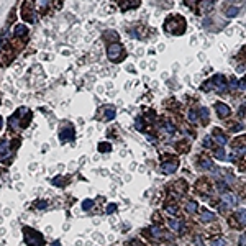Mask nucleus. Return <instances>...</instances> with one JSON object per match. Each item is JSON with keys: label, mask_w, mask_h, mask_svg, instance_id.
Wrapping results in <instances>:
<instances>
[{"label": "nucleus", "mask_w": 246, "mask_h": 246, "mask_svg": "<svg viewBox=\"0 0 246 246\" xmlns=\"http://www.w3.org/2000/svg\"><path fill=\"white\" fill-rule=\"evenodd\" d=\"M186 26H187V23L184 20V17H181V15H172L164 21V30H166V33H171V35H176V36L182 35L186 31Z\"/></svg>", "instance_id": "f257e3e1"}, {"label": "nucleus", "mask_w": 246, "mask_h": 246, "mask_svg": "<svg viewBox=\"0 0 246 246\" xmlns=\"http://www.w3.org/2000/svg\"><path fill=\"white\" fill-rule=\"evenodd\" d=\"M207 86H202V90H210V89H215V90H220L223 92L226 89V80L221 74H215L213 77H212V80H209V82H205Z\"/></svg>", "instance_id": "f03ea898"}, {"label": "nucleus", "mask_w": 246, "mask_h": 246, "mask_svg": "<svg viewBox=\"0 0 246 246\" xmlns=\"http://www.w3.org/2000/svg\"><path fill=\"white\" fill-rule=\"evenodd\" d=\"M107 56H108L110 61L120 63V61H123V58H125V49H123V46L120 43H112V44H108V48H107Z\"/></svg>", "instance_id": "7ed1b4c3"}, {"label": "nucleus", "mask_w": 246, "mask_h": 246, "mask_svg": "<svg viewBox=\"0 0 246 246\" xmlns=\"http://www.w3.org/2000/svg\"><path fill=\"white\" fill-rule=\"evenodd\" d=\"M23 236H25V241L30 246H43V236L36 233L35 230L28 228V226L23 228Z\"/></svg>", "instance_id": "20e7f679"}, {"label": "nucleus", "mask_w": 246, "mask_h": 246, "mask_svg": "<svg viewBox=\"0 0 246 246\" xmlns=\"http://www.w3.org/2000/svg\"><path fill=\"white\" fill-rule=\"evenodd\" d=\"M74 138H75V131H74V128L71 125H67L66 128L61 130V133H59L61 143H67V141H72Z\"/></svg>", "instance_id": "39448f33"}, {"label": "nucleus", "mask_w": 246, "mask_h": 246, "mask_svg": "<svg viewBox=\"0 0 246 246\" xmlns=\"http://www.w3.org/2000/svg\"><path fill=\"white\" fill-rule=\"evenodd\" d=\"M12 154V146H10V141H2L0 143V163H3V161H7L10 158Z\"/></svg>", "instance_id": "423d86ee"}, {"label": "nucleus", "mask_w": 246, "mask_h": 246, "mask_svg": "<svg viewBox=\"0 0 246 246\" xmlns=\"http://www.w3.org/2000/svg\"><path fill=\"white\" fill-rule=\"evenodd\" d=\"M215 108H217V113H218V117L220 118H226L231 113V110H230V107L228 105H225V103H221V102H218V103H215Z\"/></svg>", "instance_id": "0eeeda50"}, {"label": "nucleus", "mask_w": 246, "mask_h": 246, "mask_svg": "<svg viewBox=\"0 0 246 246\" xmlns=\"http://www.w3.org/2000/svg\"><path fill=\"white\" fill-rule=\"evenodd\" d=\"M21 17L25 18V20H28V21H33V20H35L33 10H31L30 7H26V5H23V7H21Z\"/></svg>", "instance_id": "6e6552de"}, {"label": "nucleus", "mask_w": 246, "mask_h": 246, "mask_svg": "<svg viewBox=\"0 0 246 246\" xmlns=\"http://www.w3.org/2000/svg\"><path fill=\"white\" fill-rule=\"evenodd\" d=\"M13 31H15V36H17V38H23V36H26V35H28V28H26L25 25H23V23L17 25Z\"/></svg>", "instance_id": "1a4fd4ad"}, {"label": "nucleus", "mask_w": 246, "mask_h": 246, "mask_svg": "<svg viewBox=\"0 0 246 246\" xmlns=\"http://www.w3.org/2000/svg\"><path fill=\"white\" fill-rule=\"evenodd\" d=\"M221 200H223L226 205H230V207L236 205V197L233 195V194H223V195H221Z\"/></svg>", "instance_id": "9d476101"}, {"label": "nucleus", "mask_w": 246, "mask_h": 246, "mask_svg": "<svg viewBox=\"0 0 246 246\" xmlns=\"http://www.w3.org/2000/svg\"><path fill=\"white\" fill-rule=\"evenodd\" d=\"M163 172H166V174H172L174 171L177 169V163L176 161H172V163H167V164H163Z\"/></svg>", "instance_id": "9b49d317"}, {"label": "nucleus", "mask_w": 246, "mask_h": 246, "mask_svg": "<svg viewBox=\"0 0 246 246\" xmlns=\"http://www.w3.org/2000/svg\"><path fill=\"white\" fill-rule=\"evenodd\" d=\"M213 135H215V140H217V143H220V144H226V136L221 133V131H218V130H215L213 131Z\"/></svg>", "instance_id": "f8f14e48"}, {"label": "nucleus", "mask_w": 246, "mask_h": 246, "mask_svg": "<svg viewBox=\"0 0 246 246\" xmlns=\"http://www.w3.org/2000/svg\"><path fill=\"white\" fill-rule=\"evenodd\" d=\"M240 13V7H230V8H226V17L228 18H233L236 17Z\"/></svg>", "instance_id": "ddd939ff"}, {"label": "nucleus", "mask_w": 246, "mask_h": 246, "mask_svg": "<svg viewBox=\"0 0 246 246\" xmlns=\"http://www.w3.org/2000/svg\"><path fill=\"white\" fill-rule=\"evenodd\" d=\"M215 220V215L213 213H212V212H203V213H202V221H213Z\"/></svg>", "instance_id": "4468645a"}, {"label": "nucleus", "mask_w": 246, "mask_h": 246, "mask_svg": "<svg viewBox=\"0 0 246 246\" xmlns=\"http://www.w3.org/2000/svg\"><path fill=\"white\" fill-rule=\"evenodd\" d=\"M169 226H171L172 230H179V228H182V221H176V220H171V221H169Z\"/></svg>", "instance_id": "2eb2a0df"}, {"label": "nucleus", "mask_w": 246, "mask_h": 246, "mask_svg": "<svg viewBox=\"0 0 246 246\" xmlns=\"http://www.w3.org/2000/svg\"><path fill=\"white\" fill-rule=\"evenodd\" d=\"M110 148L112 146L108 143H100L98 144V151H100V153H107V151H110Z\"/></svg>", "instance_id": "dca6fc26"}, {"label": "nucleus", "mask_w": 246, "mask_h": 246, "mask_svg": "<svg viewBox=\"0 0 246 246\" xmlns=\"http://www.w3.org/2000/svg\"><path fill=\"white\" fill-rule=\"evenodd\" d=\"M105 118H107V120L115 118V110H113V108H107V110H105Z\"/></svg>", "instance_id": "f3484780"}, {"label": "nucleus", "mask_w": 246, "mask_h": 246, "mask_svg": "<svg viewBox=\"0 0 246 246\" xmlns=\"http://www.w3.org/2000/svg\"><path fill=\"white\" fill-rule=\"evenodd\" d=\"M195 210H197V203L195 202H189L187 203V212H189V213H194Z\"/></svg>", "instance_id": "a211bd4d"}, {"label": "nucleus", "mask_w": 246, "mask_h": 246, "mask_svg": "<svg viewBox=\"0 0 246 246\" xmlns=\"http://www.w3.org/2000/svg\"><path fill=\"white\" fill-rule=\"evenodd\" d=\"M92 207H94L92 200H84V203H82V209L84 210H89V209H92Z\"/></svg>", "instance_id": "6ab92c4d"}, {"label": "nucleus", "mask_w": 246, "mask_h": 246, "mask_svg": "<svg viewBox=\"0 0 246 246\" xmlns=\"http://www.w3.org/2000/svg\"><path fill=\"white\" fill-rule=\"evenodd\" d=\"M238 218H240V221H241V223H246V210H240Z\"/></svg>", "instance_id": "aec40b11"}, {"label": "nucleus", "mask_w": 246, "mask_h": 246, "mask_svg": "<svg viewBox=\"0 0 246 246\" xmlns=\"http://www.w3.org/2000/svg\"><path fill=\"white\" fill-rule=\"evenodd\" d=\"M212 246H225V240H213L212 241Z\"/></svg>", "instance_id": "412c9836"}, {"label": "nucleus", "mask_w": 246, "mask_h": 246, "mask_svg": "<svg viewBox=\"0 0 246 246\" xmlns=\"http://www.w3.org/2000/svg\"><path fill=\"white\" fill-rule=\"evenodd\" d=\"M200 115H202L203 120H209V110H207V108H200Z\"/></svg>", "instance_id": "4be33fe9"}, {"label": "nucleus", "mask_w": 246, "mask_h": 246, "mask_svg": "<svg viewBox=\"0 0 246 246\" xmlns=\"http://www.w3.org/2000/svg\"><path fill=\"white\" fill-rule=\"evenodd\" d=\"M189 120L195 123V121H197V113H195V112H189Z\"/></svg>", "instance_id": "5701e85b"}, {"label": "nucleus", "mask_w": 246, "mask_h": 246, "mask_svg": "<svg viewBox=\"0 0 246 246\" xmlns=\"http://www.w3.org/2000/svg\"><path fill=\"white\" fill-rule=\"evenodd\" d=\"M217 158L225 159V151H223V149H218V151H217Z\"/></svg>", "instance_id": "b1692460"}, {"label": "nucleus", "mask_w": 246, "mask_h": 246, "mask_svg": "<svg viewBox=\"0 0 246 246\" xmlns=\"http://www.w3.org/2000/svg\"><path fill=\"white\" fill-rule=\"evenodd\" d=\"M115 209H117V205H113V203H112V205H108V207H107V213H113Z\"/></svg>", "instance_id": "393cba45"}, {"label": "nucleus", "mask_w": 246, "mask_h": 246, "mask_svg": "<svg viewBox=\"0 0 246 246\" xmlns=\"http://www.w3.org/2000/svg\"><path fill=\"white\" fill-rule=\"evenodd\" d=\"M240 246H246V235H241V238H240Z\"/></svg>", "instance_id": "a878e982"}, {"label": "nucleus", "mask_w": 246, "mask_h": 246, "mask_svg": "<svg viewBox=\"0 0 246 246\" xmlns=\"http://www.w3.org/2000/svg\"><path fill=\"white\" fill-rule=\"evenodd\" d=\"M46 205H48V203H46V202H40V203H38V209H40V210H43V209H46Z\"/></svg>", "instance_id": "bb28decb"}, {"label": "nucleus", "mask_w": 246, "mask_h": 246, "mask_svg": "<svg viewBox=\"0 0 246 246\" xmlns=\"http://www.w3.org/2000/svg\"><path fill=\"white\" fill-rule=\"evenodd\" d=\"M202 166H203V167H207V169H210V167H212V163H210L209 159H207V161H203V164H202Z\"/></svg>", "instance_id": "cd10ccee"}, {"label": "nucleus", "mask_w": 246, "mask_h": 246, "mask_svg": "<svg viewBox=\"0 0 246 246\" xmlns=\"http://www.w3.org/2000/svg\"><path fill=\"white\" fill-rule=\"evenodd\" d=\"M164 128L169 130V133H172V131H174V126H172V125H169V123H166V125H164Z\"/></svg>", "instance_id": "c85d7f7f"}, {"label": "nucleus", "mask_w": 246, "mask_h": 246, "mask_svg": "<svg viewBox=\"0 0 246 246\" xmlns=\"http://www.w3.org/2000/svg\"><path fill=\"white\" fill-rule=\"evenodd\" d=\"M167 212L171 215H174V213H176V209H174V207H167Z\"/></svg>", "instance_id": "c756f323"}, {"label": "nucleus", "mask_w": 246, "mask_h": 246, "mask_svg": "<svg viewBox=\"0 0 246 246\" xmlns=\"http://www.w3.org/2000/svg\"><path fill=\"white\" fill-rule=\"evenodd\" d=\"M153 235H156V236H159V235H161V231H159L158 228H153Z\"/></svg>", "instance_id": "7c9ffc66"}, {"label": "nucleus", "mask_w": 246, "mask_h": 246, "mask_svg": "<svg viewBox=\"0 0 246 246\" xmlns=\"http://www.w3.org/2000/svg\"><path fill=\"white\" fill-rule=\"evenodd\" d=\"M51 246H61V243H59V241H53V243H51Z\"/></svg>", "instance_id": "2f4dec72"}, {"label": "nucleus", "mask_w": 246, "mask_h": 246, "mask_svg": "<svg viewBox=\"0 0 246 246\" xmlns=\"http://www.w3.org/2000/svg\"><path fill=\"white\" fill-rule=\"evenodd\" d=\"M0 128H2V118H0Z\"/></svg>", "instance_id": "473e14b6"}]
</instances>
